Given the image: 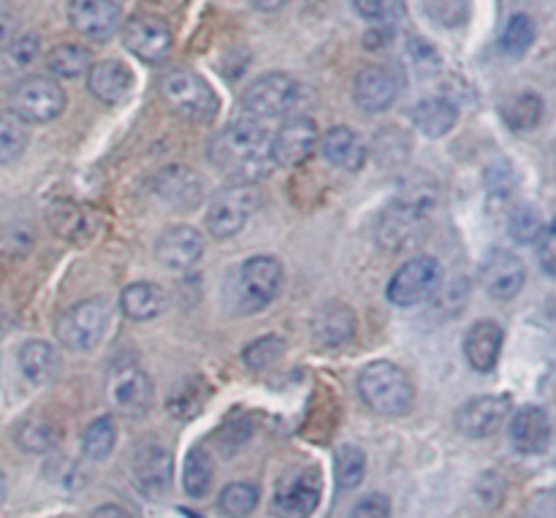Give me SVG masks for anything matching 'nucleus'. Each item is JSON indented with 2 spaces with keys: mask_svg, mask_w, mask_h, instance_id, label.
Instances as JSON below:
<instances>
[{
  "mask_svg": "<svg viewBox=\"0 0 556 518\" xmlns=\"http://www.w3.org/2000/svg\"><path fill=\"white\" fill-rule=\"evenodd\" d=\"M87 90L106 106H117L134 90V74L119 60H101L87 71Z\"/></svg>",
  "mask_w": 556,
  "mask_h": 518,
  "instance_id": "obj_25",
  "label": "nucleus"
},
{
  "mask_svg": "<svg viewBox=\"0 0 556 518\" xmlns=\"http://www.w3.org/2000/svg\"><path fill=\"white\" fill-rule=\"evenodd\" d=\"M68 22L79 36L106 41L123 27V9L117 0H68Z\"/></svg>",
  "mask_w": 556,
  "mask_h": 518,
  "instance_id": "obj_15",
  "label": "nucleus"
},
{
  "mask_svg": "<svg viewBox=\"0 0 556 518\" xmlns=\"http://www.w3.org/2000/svg\"><path fill=\"white\" fill-rule=\"evenodd\" d=\"M318 150L326 157V163H331L340 172H362V166L367 163V144L348 125H334V128L326 130L318 141Z\"/></svg>",
  "mask_w": 556,
  "mask_h": 518,
  "instance_id": "obj_23",
  "label": "nucleus"
},
{
  "mask_svg": "<svg viewBox=\"0 0 556 518\" xmlns=\"http://www.w3.org/2000/svg\"><path fill=\"white\" fill-rule=\"evenodd\" d=\"M424 11L440 27H459L470 16V0H424Z\"/></svg>",
  "mask_w": 556,
  "mask_h": 518,
  "instance_id": "obj_43",
  "label": "nucleus"
},
{
  "mask_svg": "<svg viewBox=\"0 0 556 518\" xmlns=\"http://www.w3.org/2000/svg\"><path fill=\"white\" fill-rule=\"evenodd\" d=\"M90 518H130V514L125 508H119V505H101V508H96L90 514Z\"/></svg>",
  "mask_w": 556,
  "mask_h": 518,
  "instance_id": "obj_49",
  "label": "nucleus"
},
{
  "mask_svg": "<svg viewBox=\"0 0 556 518\" xmlns=\"http://www.w3.org/2000/svg\"><path fill=\"white\" fill-rule=\"evenodd\" d=\"M68 103L63 85L49 76H25L9 92V112L22 123H52Z\"/></svg>",
  "mask_w": 556,
  "mask_h": 518,
  "instance_id": "obj_7",
  "label": "nucleus"
},
{
  "mask_svg": "<svg viewBox=\"0 0 556 518\" xmlns=\"http://www.w3.org/2000/svg\"><path fill=\"white\" fill-rule=\"evenodd\" d=\"M204 396H206V386L201 383L199 378L193 380H185L174 389L172 400H168V413L174 418H193L201 413V405H204Z\"/></svg>",
  "mask_w": 556,
  "mask_h": 518,
  "instance_id": "obj_40",
  "label": "nucleus"
},
{
  "mask_svg": "<svg viewBox=\"0 0 556 518\" xmlns=\"http://www.w3.org/2000/svg\"><path fill=\"white\" fill-rule=\"evenodd\" d=\"M299 98V81L291 74L271 71V74L258 76L248 90L242 92V109L250 119H275L282 117L293 109Z\"/></svg>",
  "mask_w": 556,
  "mask_h": 518,
  "instance_id": "obj_10",
  "label": "nucleus"
},
{
  "mask_svg": "<svg viewBox=\"0 0 556 518\" xmlns=\"http://www.w3.org/2000/svg\"><path fill=\"white\" fill-rule=\"evenodd\" d=\"M438 201L440 188L434 185L432 177L407 179L405 188L396 193V199L386 210L383 223H380V237H383V242H389L391 248L405 244L432 217Z\"/></svg>",
  "mask_w": 556,
  "mask_h": 518,
  "instance_id": "obj_2",
  "label": "nucleus"
},
{
  "mask_svg": "<svg viewBox=\"0 0 556 518\" xmlns=\"http://www.w3.org/2000/svg\"><path fill=\"white\" fill-rule=\"evenodd\" d=\"M348 518H391V500L386 494H364L362 500H356Z\"/></svg>",
  "mask_w": 556,
  "mask_h": 518,
  "instance_id": "obj_45",
  "label": "nucleus"
},
{
  "mask_svg": "<svg viewBox=\"0 0 556 518\" xmlns=\"http://www.w3.org/2000/svg\"><path fill=\"white\" fill-rule=\"evenodd\" d=\"M152 193L174 210H195L204 199V182L188 166H166L152 179Z\"/></svg>",
  "mask_w": 556,
  "mask_h": 518,
  "instance_id": "obj_20",
  "label": "nucleus"
},
{
  "mask_svg": "<svg viewBox=\"0 0 556 518\" xmlns=\"http://www.w3.org/2000/svg\"><path fill=\"white\" fill-rule=\"evenodd\" d=\"M364 472H367V456H364V451L356 448V445H342L334 459L337 487L342 492H353L356 487H362Z\"/></svg>",
  "mask_w": 556,
  "mask_h": 518,
  "instance_id": "obj_36",
  "label": "nucleus"
},
{
  "mask_svg": "<svg viewBox=\"0 0 556 518\" xmlns=\"http://www.w3.org/2000/svg\"><path fill=\"white\" fill-rule=\"evenodd\" d=\"M119 307L130 320H152L166 309V293L155 282H130L119 293Z\"/></svg>",
  "mask_w": 556,
  "mask_h": 518,
  "instance_id": "obj_29",
  "label": "nucleus"
},
{
  "mask_svg": "<svg viewBox=\"0 0 556 518\" xmlns=\"http://www.w3.org/2000/svg\"><path fill=\"white\" fill-rule=\"evenodd\" d=\"M535 248H538V264H541V269L546 271L548 277H554L556 275V231H554V226L543 228V233L538 237Z\"/></svg>",
  "mask_w": 556,
  "mask_h": 518,
  "instance_id": "obj_46",
  "label": "nucleus"
},
{
  "mask_svg": "<svg viewBox=\"0 0 556 518\" xmlns=\"http://www.w3.org/2000/svg\"><path fill=\"white\" fill-rule=\"evenodd\" d=\"M130 472L141 492L150 494L152 500L161 497L172 487V454L166 445L155 443V440L139 443L130 456Z\"/></svg>",
  "mask_w": 556,
  "mask_h": 518,
  "instance_id": "obj_18",
  "label": "nucleus"
},
{
  "mask_svg": "<svg viewBox=\"0 0 556 518\" xmlns=\"http://www.w3.org/2000/svg\"><path fill=\"white\" fill-rule=\"evenodd\" d=\"M318 147V125L304 114L288 117L286 123L271 134V152H275L277 166H302Z\"/></svg>",
  "mask_w": 556,
  "mask_h": 518,
  "instance_id": "obj_16",
  "label": "nucleus"
},
{
  "mask_svg": "<svg viewBox=\"0 0 556 518\" xmlns=\"http://www.w3.org/2000/svg\"><path fill=\"white\" fill-rule=\"evenodd\" d=\"M483 291L494 299V302H510L521 293L527 282V266L519 255L510 250H494L486 258L481 269Z\"/></svg>",
  "mask_w": 556,
  "mask_h": 518,
  "instance_id": "obj_19",
  "label": "nucleus"
},
{
  "mask_svg": "<svg viewBox=\"0 0 556 518\" xmlns=\"http://www.w3.org/2000/svg\"><path fill=\"white\" fill-rule=\"evenodd\" d=\"M282 288V264L275 255H253L233 271V307L239 313H261Z\"/></svg>",
  "mask_w": 556,
  "mask_h": 518,
  "instance_id": "obj_5",
  "label": "nucleus"
},
{
  "mask_svg": "<svg viewBox=\"0 0 556 518\" xmlns=\"http://www.w3.org/2000/svg\"><path fill=\"white\" fill-rule=\"evenodd\" d=\"M109 402L114 405V410L130 418L150 413L152 402H155L150 375L141 372L139 367H117L109 375Z\"/></svg>",
  "mask_w": 556,
  "mask_h": 518,
  "instance_id": "obj_13",
  "label": "nucleus"
},
{
  "mask_svg": "<svg viewBox=\"0 0 556 518\" xmlns=\"http://www.w3.org/2000/svg\"><path fill=\"white\" fill-rule=\"evenodd\" d=\"M505 331L497 320H478L465 334V358L476 372L489 375L503 353Z\"/></svg>",
  "mask_w": 556,
  "mask_h": 518,
  "instance_id": "obj_24",
  "label": "nucleus"
},
{
  "mask_svg": "<svg viewBox=\"0 0 556 518\" xmlns=\"http://www.w3.org/2000/svg\"><path fill=\"white\" fill-rule=\"evenodd\" d=\"M503 117L514 130L530 134V130H535L538 125L543 123V117H546V101H543L541 92L535 90L516 92V96L503 106Z\"/></svg>",
  "mask_w": 556,
  "mask_h": 518,
  "instance_id": "obj_31",
  "label": "nucleus"
},
{
  "mask_svg": "<svg viewBox=\"0 0 556 518\" xmlns=\"http://www.w3.org/2000/svg\"><path fill=\"white\" fill-rule=\"evenodd\" d=\"M320 503L318 470H296L280 478L271 497V514L277 518H307Z\"/></svg>",
  "mask_w": 556,
  "mask_h": 518,
  "instance_id": "obj_12",
  "label": "nucleus"
},
{
  "mask_svg": "<svg viewBox=\"0 0 556 518\" xmlns=\"http://www.w3.org/2000/svg\"><path fill=\"white\" fill-rule=\"evenodd\" d=\"M109 318H112V307H109L106 299H85V302L74 304L63 315H58L54 334H58L60 345H65L68 351H92L106 334Z\"/></svg>",
  "mask_w": 556,
  "mask_h": 518,
  "instance_id": "obj_6",
  "label": "nucleus"
},
{
  "mask_svg": "<svg viewBox=\"0 0 556 518\" xmlns=\"http://www.w3.org/2000/svg\"><path fill=\"white\" fill-rule=\"evenodd\" d=\"M155 255L166 269L188 271L204 255V237L193 226H172L157 239Z\"/></svg>",
  "mask_w": 556,
  "mask_h": 518,
  "instance_id": "obj_21",
  "label": "nucleus"
},
{
  "mask_svg": "<svg viewBox=\"0 0 556 518\" xmlns=\"http://www.w3.org/2000/svg\"><path fill=\"white\" fill-rule=\"evenodd\" d=\"M510 413V400L508 396L486 394L476 396V400L465 402V405L456 410V429H459L462 438L470 440H486L494 432H500V427L505 424Z\"/></svg>",
  "mask_w": 556,
  "mask_h": 518,
  "instance_id": "obj_14",
  "label": "nucleus"
},
{
  "mask_svg": "<svg viewBox=\"0 0 556 518\" xmlns=\"http://www.w3.org/2000/svg\"><path fill=\"white\" fill-rule=\"evenodd\" d=\"M261 206V193L255 185L233 182L215 193L206 212V231L215 239H231L248 226L250 217Z\"/></svg>",
  "mask_w": 556,
  "mask_h": 518,
  "instance_id": "obj_8",
  "label": "nucleus"
},
{
  "mask_svg": "<svg viewBox=\"0 0 556 518\" xmlns=\"http://www.w3.org/2000/svg\"><path fill=\"white\" fill-rule=\"evenodd\" d=\"M210 161L223 177L242 185H255L275 172L271 134L258 119H237L217 130L210 141Z\"/></svg>",
  "mask_w": 556,
  "mask_h": 518,
  "instance_id": "obj_1",
  "label": "nucleus"
},
{
  "mask_svg": "<svg viewBox=\"0 0 556 518\" xmlns=\"http://www.w3.org/2000/svg\"><path fill=\"white\" fill-rule=\"evenodd\" d=\"M476 494L481 503L492 505L494 508V505H497L505 494V483H503V478H500V472H483L481 481H478V487H476Z\"/></svg>",
  "mask_w": 556,
  "mask_h": 518,
  "instance_id": "obj_47",
  "label": "nucleus"
},
{
  "mask_svg": "<svg viewBox=\"0 0 556 518\" xmlns=\"http://www.w3.org/2000/svg\"><path fill=\"white\" fill-rule=\"evenodd\" d=\"M20 372L22 378L30 386H47L58 378L60 372V356L54 351V345H49L47 340H27L20 348Z\"/></svg>",
  "mask_w": 556,
  "mask_h": 518,
  "instance_id": "obj_27",
  "label": "nucleus"
},
{
  "mask_svg": "<svg viewBox=\"0 0 556 518\" xmlns=\"http://www.w3.org/2000/svg\"><path fill=\"white\" fill-rule=\"evenodd\" d=\"M92 54L87 47L79 43H60L52 52L47 54V68L49 74L58 76V79H79L90 71Z\"/></svg>",
  "mask_w": 556,
  "mask_h": 518,
  "instance_id": "obj_32",
  "label": "nucleus"
},
{
  "mask_svg": "<svg viewBox=\"0 0 556 518\" xmlns=\"http://www.w3.org/2000/svg\"><path fill=\"white\" fill-rule=\"evenodd\" d=\"M552 443V418L543 407L527 405L510 418V445L525 456H541Z\"/></svg>",
  "mask_w": 556,
  "mask_h": 518,
  "instance_id": "obj_22",
  "label": "nucleus"
},
{
  "mask_svg": "<svg viewBox=\"0 0 556 518\" xmlns=\"http://www.w3.org/2000/svg\"><path fill=\"white\" fill-rule=\"evenodd\" d=\"M286 3L288 0H253L255 9H261V11H280Z\"/></svg>",
  "mask_w": 556,
  "mask_h": 518,
  "instance_id": "obj_50",
  "label": "nucleus"
},
{
  "mask_svg": "<svg viewBox=\"0 0 556 518\" xmlns=\"http://www.w3.org/2000/svg\"><path fill=\"white\" fill-rule=\"evenodd\" d=\"M27 128L20 117L11 112H0V166L14 163L27 150Z\"/></svg>",
  "mask_w": 556,
  "mask_h": 518,
  "instance_id": "obj_38",
  "label": "nucleus"
},
{
  "mask_svg": "<svg viewBox=\"0 0 556 518\" xmlns=\"http://www.w3.org/2000/svg\"><path fill=\"white\" fill-rule=\"evenodd\" d=\"M258 487L253 483H231L217 497V510L226 518H248L258 508Z\"/></svg>",
  "mask_w": 556,
  "mask_h": 518,
  "instance_id": "obj_35",
  "label": "nucleus"
},
{
  "mask_svg": "<svg viewBox=\"0 0 556 518\" xmlns=\"http://www.w3.org/2000/svg\"><path fill=\"white\" fill-rule=\"evenodd\" d=\"M49 223H52L54 231L63 239H71V242H79V237L87 233V217L81 215L79 206L74 204H58L49 215Z\"/></svg>",
  "mask_w": 556,
  "mask_h": 518,
  "instance_id": "obj_44",
  "label": "nucleus"
},
{
  "mask_svg": "<svg viewBox=\"0 0 556 518\" xmlns=\"http://www.w3.org/2000/svg\"><path fill=\"white\" fill-rule=\"evenodd\" d=\"M313 337L324 348H342L356 337V313L342 302H326L313 318Z\"/></svg>",
  "mask_w": 556,
  "mask_h": 518,
  "instance_id": "obj_26",
  "label": "nucleus"
},
{
  "mask_svg": "<svg viewBox=\"0 0 556 518\" xmlns=\"http://www.w3.org/2000/svg\"><path fill=\"white\" fill-rule=\"evenodd\" d=\"M38 36H20V38H11L3 49H0V71L11 74V71H25L27 65L36 63L38 58Z\"/></svg>",
  "mask_w": 556,
  "mask_h": 518,
  "instance_id": "obj_39",
  "label": "nucleus"
},
{
  "mask_svg": "<svg viewBox=\"0 0 556 518\" xmlns=\"http://www.w3.org/2000/svg\"><path fill=\"white\" fill-rule=\"evenodd\" d=\"M400 98V76L389 65H364L353 81V101L362 112L378 114Z\"/></svg>",
  "mask_w": 556,
  "mask_h": 518,
  "instance_id": "obj_17",
  "label": "nucleus"
},
{
  "mask_svg": "<svg viewBox=\"0 0 556 518\" xmlns=\"http://www.w3.org/2000/svg\"><path fill=\"white\" fill-rule=\"evenodd\" d=\"M5 492H9V489H5V476L3 470H0V505L5 503Z\"/></svg>",
  "mask_w": 556,
  "mask_h": 518,
  "instance_id": "obj_51",
  "label": "nucleus"
},
{
  "mask_svg": "<svg viewBox=\"0 0 556 518\" xmlns=\"http://www.w3.org/2000/svg\"><path fill=\"white\" fill-rule=\"evenodd\" d=\"M508 228H510V237H514L516 242L535 244L538 237H541L543 228L546 226H543V217H541V212H538V206L521 204L510 212Z\"/></svg>",
  "mask_w": 556,
  "mask_h": 518,
  "instance_id": "obj_41",
  "label": "nucleus"
},
{
  "mask_svg": "<svg viewBox=\"0 0 556 518\" xmlns=\"http://www.w3.org/2000/svg\"><path fill=\"white\" fill-rule=\"evenodd\" d=\"M353 5H356V11L367 22L383 20L386 14V0H353Z\"/></svg>",
  "mask_w": 556,
  "mask_h": 518,
  "instance_id": "obj_48",
  "label": "nucleus"
},
{
  "mask_svg": "<svg viewBox=\"0 0 556 518\" xmlns=\"http://www.w3.org/2000/svg\"><path fill=\"white\" fill-rule=\"evenodd\" d=\"M282 356H286V340H282V337L269 334V337H261V340L250 342L242 358L250 369H269V367H275Z\"/></svg>",
  "mask_w": 556,
  "mask_h": 518,
  "instance_id": "obj_42",
  "label": "nucleus"
},
{
  "mask_svg": "<svg viewBox=\"0 0 556 518\" xmlns=\"http://www.w3.org/2000/svg\"><path fill=\"white\" fill-rule=\"evenodd\" d=\"M14 440L25 454H52L60 445V429L43 416H27L16 424Z\"/></svg>",
  "mask_w": 556,
  "mask_h": 518,
  "instance_id": "obj_30",
  "label": "nucleus"
},
{
  "mask_svg": "<svg viewBox=\"0 0 556 518\" xmlns=\"http://www.w3.org/2000/svg\"><path fill=\"white\" fill-rule=\"evenodd\" d=\"M532 41H535V22L530 14H514L505 25L503 38H500V47L508 58H521V54L530 52Z\"/></svg>",
  "mask_w": 556,
  "mask_h": 518,
  "instance_id": "obj_37",
  "label": "nucleus"
},
{
  "mask_svg": "<svg viewBox=\"0 0 556 518\" xmlns=\"http://www.w3.org/2000/svg\"><path fill=\"white\" fill-rule=\"evenodd\" d=\"M443 280V269H440L438 258L432 255H418V258L405 261L386 288V299L394 307H416V304L427 302L434 296Z\"/></svg>",
  "mask_w": 556,
  "mask_h": 518,
  "instance_id": "obj_9",
  "label": "nucleus"
},
{
  "mask_svg": "<svg viewBox=\"0 0 556 518\" xmlns=\"http://www.w3.org/2000/svg\"><path fill=\"white\" fill-rule=\"evenodd\" d=\"M182 489L188 497L201 500L210 494L212 489V459L210 454H204L201 448H193L185 459V470H182Z\"/></svg>",
  "mask_w": 556,
  "mask_h": 518,
  "instance_id": "obj_34",
  "label": "nucleus"
},
{
  "mask_svg": "<svg viewBox=\"0 0 556 518\" xmlns=\"http://www.w3.org/2000/svg\"><path fill=\"white\" fill-rule=\"evenodd\" d=\"M456 123H459V106L451 98H424L413 109V125L429 139L448 136L456 128Z\"/></svg>",
  "mask_w": 556,
  "mask_h": 518,
  "instance_id": "obj_28",
  "label": "nucleus"
},
{
  "mask_svg": "<svg viewBox=\"0 0 556 518\" xmlns=\"http://www.w3.org/2000/svg\"><path fill=\"white\" fill-rule=\"evenodd\" d=\"M114 445H117V424L109 416L96 418V421L85 429V434H81V454L90 462L109 459Z\"/></svg>",
  "mask_w": 556,
  "mask_h": 518,
  "instance_id": "obj_33",
  "label": "nucleus"
},
{
  "mask_svg": "<svg viewBox=\"0 0 556 518\" xmlns=\"http://www.w3.org/2000/svg\"><path fill=\"white\" fill-rule=\"evenodd\" d=\"M161 98L177 117L188 123H210L217 114V96L201 74L190 68H172L161 76Z\"/></svg>",
  "mask_w": 556,
  "mask_h": 518,
  "instance_id": "obj_4",
  "label": "nucleus"
},
{
  "mask_svg": "<svg viewBox=\"0 0 556 518\" xmlns=\"http://www.w3.org/2000/svg\"><path fill=\"white\" fill-rule=\"evenodd\" d=\"M174 33L166 20L155 14H136L123 25V47L141 63H163L172 52Z\"/></svg>",
  "mask_w": 556,
  "mask_h": 518,
  "instance_id": "obj_11",
  "label": "nucleus"
},
{
  "mask_svg": "<svg viewBox=\"0 0 556 518\" xmlns=\"http://www.w3.org/2000/svg\"><path fill=\"white\" fill-rule=\"evenodd\" d=\"M358 394L380 416H405L416 405L410 375L391 362H372L358 375Z\"/></svg>",
  "mask_w": 556,
  "mask_h": 518,
  "instance_id": "obj_3",
  "label": "nucleus"
}]
</instances>
